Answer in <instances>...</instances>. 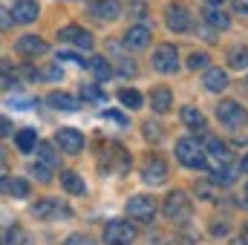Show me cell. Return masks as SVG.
Returning <instances> with one entry per match:
<instances>
[{"mask_svg":"<svg viewBox=\"0 0 248 245\" xmlns=\"http://www.w3.org/2000/svg\"><path fill=\"white\" fill-rule=\"evenodd\" d=\"M176 159L190 170H205V165H208V156L196 138H179L176 141Z\"/></svg>","mask_w":248,"mask_h":245,"instance_id":"obj_1","label":"cell"},{"mask_svg":"<svg viewBox=\"0 0 248 245\" xmlns=\"http://www.w3.org/2000/svg\"><path fill=\"white\" fill-rule=\"evenodd\" d=\"M162 211H165V216H168L170 222H187L190 214H193V202L187 199L185 190H173V193L165 199Z\"/></svg>","mask_w":248,"mask_h":245,"instance_id":"obj_2","label":"cell"},{"mask_svg":"<svg viewBox=\"0 0 248 245\" xmlns=\"http://www.w3.org/2000/svg\"><path fill=\"white\" fill-rule=\"evenodd\" d=\"M98 168H101V173H107V176H113V173H124V170L130 168V156L124 153L119 144H110L107 150H101V162H98Z\"/></svg>","mask_w":248,"mask_h":245,"instance_id":"obj_3","label":"cell"},{"mask_svg":"<svg viewBox=\"0 0 248 245\" xmlns=\"http://www.w3.org/2000/svg\"><path fill=\"white\" fill-rule=\"evenodd\" d=\"M153 69L162 72V75H170L179 69V52L173 44H162L156 52H153Z\"/></svg>","mask_w":248,"mask_h":245,"instance_id":"obj_4","label":"cell"},{"mask_svg":"<svg viewBox=\"0 0 248 245\" xmlns=\"http://www.w3.org/2000/svg\"><path fill=\"white\" fill-rule=\"evenodd\" d=\"M133 240H136V228L130 222H122V219L107 222V228H104V243L107 245H130Z\"/></svg>","mask_w":248,"mask_h":245,"instance_id":"obj_5","label":"cell"},{"mask_svg":"<svg viewBox=\"0 0 248 245\" xmlns=\"http://www.w3.org/2000/svg\"><path fill=\"white\" fill-rule=\"evenodd\" d=\"M217 119H219V124H225L228 130H237V127L246 124L248 116H246V110H243V104H237V101H219Z\"/></svg>","mask_w":248,"mask_h":245,"instance_id":"obj_6","label":"cell"},{"mask_svg":"<svg viewBox=\"0 0 248 245\" xmlns=\"http://www.w3.org/2000/svg\"><path fill=\"white\" fill-rule=\"evenodd\" d=\"M153 214H156V199H153V196H133V199L127 202V216H133V219H139V222L153 219Z\"/></svg>","mask_w":248,"mask_h":245,"instance_id":"obj_7","label":"cell"},{"mask_svg":"<svg viewBox=\"0 0 248 245\" xmlns=\"http://www.w3.org/2000/svg\"><path fill=\"white\" fill-rule=\"evenodd\" d=\"M55 141H58V147H61L63 153H69V156L81 153V147H84V136H81V130H72V127H61L58 136H55Z\"/></svg>","mask_w":248,"mask_h":245,"instance_id":"obj_8","label":"cell"},{"mask_svg":"<svg viewBox=\"0 0 248 245\" xmlns=\"http://www.w3.org/2000/svg\"><path fill=\"white\" fill-rule=\"evenodd\" d=\"M58 41L72 44L78 49H93V35L87 29H81V26H63L61 32H58Z\"/></svg>","mask_w":248,"mask_h":245,"instance_id":"obj_9","label":"cell"},{"mask_svg":"<svg viewBox=\"0 0 248 245\" xmlns=\"http://www.w3.org/2000/svg\"><path fill=\"white\" fill-rule=\"evenodd\" d=\"M15 49H17V55H23V58H38V55L46 52V41L38 38V35H23V38H17Z\"/></svg>","mask_w":248,"mask_h":245,"instance_id":"obj_10","label":"cell"},{"mask_svg":"<svg viewBox=\"0 0 248 245\" xmlns=\"http://www.w3.org/2000/svg\"><path fill=\"white\" fill-rule=\"evenodd\" d=\"M168 29H173V32H187L190 29V15H187L185 6H179V3H173V6H168Z\"/></svg>","mask_w":248,"mask_h":245,"instance_id":"obj_11","label":"cell"},{"mask_svg":"<svg viewBox=\"0 0 248 245\" xmlns=\"http://www.w3.org/2000/svg\"><path fill=\"white\" fill-rule=\"evenodd\" d=\"M141 179L147 184H162L168 179V165L159 159V156H153L147 165H144V170H141Z\"/></svg>","mask_w":248,"mask_h":245,"instance_id":"obj_12","label":"cell"},{"mask_svg":"<svg viewBox=\"0 0 248 245\" xmlns=\"http://www.w3.org/2000/svg\"><path fill=\"white\" fill-rule=\"evenodd\" d=\"M122 41H124L127 49H136V52H139V49H144V46L150 44V29H147V26H130V29L124 32Z\"/></svg>","mask_w":248,"mask_h":245,"instance_id":"obj_13","label":"cell"},{"mask_svg":"<svg viewBox=\"0 0 248 245\" xmlns=\"http://www.w3.org/2000/svg\"><path fill=\"white\" fill-rule=\"evenodd\" d=\"M38 17V3L35 0H17L12 6V20L15 23H32Z\"/></svg>","mask_w":248,"mask_h":245,"instance_id":"obj_14","label":"cell"},{"mask_svg":"<svg viewBox=\"0 0 248 245\" xmlns=\"http://www.w3.org/2000/svg\"><path fill=\"white\" fill-rule=\"evenodd\" d=\"M202 84H205V90H208V92H222V90L228 87V72H225V69H219V66H211V69H205Z\"/></svg>","mask_w":248,"mask_h":245,"instance_id":"obj_15","label":"cell"},{"mask_svg":"<svg viewBox=\"0 0 248 245\" xmlns=\"http://www.w3.org/2000/svg\"><path fill=\"white\" fill-rule=\"evenodd\" d=\"M58 214H61V216H69V211L58 205V199H41V202L32 208V216H35V219H46V216H58Z\"/></svg>","mask_w":248,"mask_h":245,"instance_id":"obj_16","label":"cell"},{"mask_svg":"<svg viewBox=\"0 0 248 245\" xmlns=\"http://www.w3.org/2000/svg\"><path fill=\"white\" fill-rule=\"evenodd\" d=\"M93 15L98 20H116L122 15V3L119 0H95L93 3Z\"/></svg>","mask_w":248,"mask_h":245,"instance_id":"obj_17","label":"cell"},{"mask_svg":"<svg viewBox=\"0 0 248 245\" xmlns=\"http://www.w3.org/2000/svg\"><path fill=\"white\" fill-rule=\"evenodd\" d=\"M150 107H153L156 113H168V110L173 107V95H170V90H168V87L153 90V92H150Z\"/></svg>","mask_w":248,"mask_h":245,"instance_id":"obj_18","label":"cell"},{"mask_svg":"<svg viewBox=\"0 0 248 245\" xmlns=\"http://www.w3.org/2000/svg\"><path fill=\"white\" fill-rule=\"evenodd\" d=\"M46 104H49L52 110H61V113L78 110V101H75L72 95H66V92H49V95H46Z\"/></svg>","mask_w":248,"mask_h":245,"instance_id":"obj_19","label":"cell"},{"mask_svg":"<svg viewBox=\"0 0 248 245\" xmlns=\"http://www.w3.org/2000/svg\"><path fill=\"white\" fill-rule=\"evenodd\" d=\"M205 147H208V153H211L219 165H228V162H231V147H228L225 141H219V138H208Z\"/></svg>","mask_w":248,"mask_h":245,"instance_id":"obj_20","label":"cell"},{"mask_svg":"<svg viewBox=\"0 0 248 245\" xmlns=\"http://www.w3.org/2000/svg\"><path fill=\"white\" fill-rule=\"evenodd\" d=\"M202 15H205V20H208L211 26H217V29H228V26H231V17H228L219 6H208Z\"/></svg>","mask_w":248,"mask_h":245,"instance_id":"obj_21","label":"cell"},{"mask_svg":"<svg viewBox=\"0 0 248 245\" xmlns=\"http://www.w3.org/2000/svg\"><path fill=\"white\" fill-rule=\"evenodd\" d=\"M35 141H38V133H35L32 127L20 130V133L15 136V144H17V150H20V153H32V150H35Z\"/></svg>","mask_w":248,"mask_h":245,"instance_id":"obj_22","label":"cell"},{"mask_svg":"<svg viewBox=\"0 0 248 245\" xmlns=\"http://www.w3.org/2000/svg\"><path fill=\"white\" fill-rule=\"evenodd\" d=\"M61 184L69 190V193H75V196H81V193H87V184H84V179L78 176V173H72V170H66L61 176Z\"/></svg>","mask_w":248,"mask_h":245,"instance_id":"obj_23","label":"cell"},{"mask_svg":"<svg viewBox=\"0 0 248 245\" xmlns=\"http://www.w3.org/2000/svg\"><path fill=\"white\" fill-rule=\"evenodd\" d=\"M81 101H90V104H104V101H107V95H104V90H101L98 84H84V87H81Z\"/></svg>","mask_w":248,"mask_h":245,"instance_id":"obj_24","label":"cell"},{"mask_svg":"<svg viewBox=\"0 0 248 245\" xmlns=\"http://www.w3.org/2000/svg\"><path fill=\"white\" fill-rule=\"evenodd\" d=\"M182 122H185L190 130H205V116H202V110H196V107H182Z\"/></svg>","mask_w":248,"mask_h":245,"instance_id":"obj_25","label":"cell"},{"mask_svg":"<svg viewBox=\"0 0 248 245\" xmlns=\"http://www.w3.org/2000/svg\"><path fill=\"white\" fill-rule=\"evenodd\" d=\"M90 69H93V75L98 78V81H107L110 75H113V66L107 58H90Z\"/></svg>","mask_w":248,"mask_h":245,"instance_id":"obj_26","label":"cell"},{"mask_svg":"<svg viewBox=\"0 0 248 245\" xmlns=\"http://www.w3.org/2000/svg\"><path fill=\"white\" fill-rule=\"evenodd\" d=\"M234 179H237V176H234V170H231V168H225V165H222V168H217V170H211V182L217 184V187H228V184H234Z\"/></svg>","mask_w":248,"mask_h":245,"instance_id":"obj_27","label":"cell"},{"mask_svg":"<svg viewBox=\"0 0 248 245\" xmlns=\"http://www.w3.org/2000/svg\"><path fill=\"white\" fill-rule=\"evenodd\" d=\"M228 63H231V69H248V49L246 46H234L228 52Z\"/></svg>","mask_w":248,"mask_h":245,"instance_id":"obj_28","label":"cell"},{"mask_svg":"<svg viewBox=\"0 0 248 245\" xmlns=\"http://www.w3.org/2000/svg\"><path fill=\"white\" fill-rule=\"evenodd\" d=\"M38 159H41L44 165H49V168H58V153H55V147H52L49 141L38 144Z\"/></svg>","mask_w":248,"mask_h":245,"instance_id":"obj_29","label":"cell"},{"mask_svg":"<svg viewBox=\"0 0 248 245\" xmlns=\"http://www.w3.org/2000/svg\"><path fill=\"white\" fill-rule=\"evenodd\" d=\"M3 187H6V193H12L15 199H26V196H29V184L23 182V179H12V182L6 179Z\"/></svg>","mask_w":248,"mask_h":245,"instance_id":"obj_30","label":"cell"},{"mask_svg":"<svg viewBox=\"0 0 248 245\" xmlns=\"http://www.w3.org/2000/svg\"><path fill=\"white\" fill-rule=\"evenodd\" d=\"M119 101H122L127 110H139V107H141V95H139L136 90H130V87L119 92Z\"/></svg>","mask_w":248,"mask_h":245,"instance_id":"obj_31","label":"cell"},{"mask_svg":"<svg viewBox=\"0 0 248 245\" xmlns=\"http://www.w3.org/2000/svg\"><path fill=\"white\" fill-rule=\"evenodd\" d=\"M29 173H32V176H38L41 182H49V179H52V168H49V165H44V162H35V165L29 168Z\"/></svg>","mask_w":248,"mask_h":245,"instance_id":"obj_32","label":"cell"},{"mask_svg":"<svg viewBox=\"0 0 248 245\" xmlns=\"http://www.w3.org/2000/svg\"><path fill=\"white\" fill-rule=\"evenodd\" d=\"M208 61H211V58H208L205 52H193V55L187 58V69H193V72H196V69H208Z\"/></svg>","mask_w":248,"mask_h":245,"instance_id":"obj_33","label":"cell"},{"mask_svg":"<svg viewBox=\"0 0 248 245\" xmlns=\"http://www.w3.org/2000/svg\"><path fill=\"white\" fill-rule=\"evenodd\" d=\"M63 245H95V240H90V237H84V234H72V237H66Z\"/></svg>","mask_w":248,"mask_h":245,"instance_id":"obj_34","label":"cell"},{"mask_svg":"<svg viewBox=\"0 0 248 245\" xmlns=\"http://www.w3.org/2000/svg\"><path fill=\"white\" fill-rule=\"evenodd\" d=\"M144 136H147V138H153V141H159V138H162V133H159V124H144Z\"/></svg>","mask_w":248,"mask_h":245,"instance_id":"obj_35","label":"cell"},{"mask_svg":"<svg viewBox=\"0 0 248 245\" xmlns=\"http://www.w3.org/2000/svg\"><path fill=\"white\" fill-rule=\"evenodd\" d=\"M119 72H122V75H130V78H133V75H136V66H133V63H127V61H122Z\"/></svg>","mask_w":248,"mask_h":245,"instance_id":"obj_36","label":"cell"},{"mask_svg":"<svg viewBox=\"0 0 248 245\" xmlns=\"http://www.w3.org/2000/svg\"><path fill=\"white\" fill-rule=\"evenodd\" d=\"M231 3H234V9L240 15H248V0H231Z\"/></svg>","mask_w":248,"mask_h":245,"instance_id":"obj_37","label":"cell"},{"mask_svg":"<svg viewBox=\"0 0 248 245\" xmlns=\"http://www.w3.org/2000/svg\"><path fill=\"white\" fill-rule=\"evenodd\" d=\"M211 231H214V237H225L228 234V225H214Z\"/></svg>","mask_w":248,"mask_h":245,"instance_id":"obj_38","label":"cell"},{"mask_svg":"<svg viewBox=\"0 0 248 245\" xmlns=\"http://www.w3.org/2000/svg\"><path fill=\"white\" fill-rule=\"evenodd\" d=\"M46 78H61V69H58V66H49V72H46Z\"/></svg>","mask_w":248,"mask_h":245,"instance_id":"obj_39","label":"cell"},{"mask_svg":"<svg viewBox=\"0 0 248 245\" xmlns=\"http://www.w3.org/2000/svg\"><path fill=\"white\" fill-rule=\"evenodd\" d=\"M240 245H248V225L240 231Z\"/></svg>","mask_w":248,"mask_h":245,"instance_id":"obj_40","label":"cell"},{"mask_svg":"<svg viewBox=\"0 0 248 245\" xmlns=\"http://www.w3.org/2000/svg\"><path fill=\"white\" fill-rule=\"evenodd\" d=\"M240 170H243V173H248V156H243V162H240Z\"/></svg>","mask_w":248,"mask_h":245,"instance_id":"obj_41","label":"cell"},{"mask_svg":"<svg viewBox=\"0 0 248 245\" xmlns=\"http://www.w3.org/2000/svg\"><path fill=\"white\" fill-rule=\"evenodd\" d=\"M205 3H208V6H222L225 0H205Z\"/></svg>","mask_w":248,"mask_h":245,"instance_id":"obj_42","label":"cell"},{"mask_svg":"<svg viewBox=\"0 0 248 245\" xmlns=\"http://www.w3.org/2000/svg\"><path fill=\"white\" fill-rule=\"evenodd\" d=\"M246 84H248V81H246Z\"/></svg>","mask_w":248,"mask_h":245,"instance_id":"obj_43","label":"cell"}]
</instances>
